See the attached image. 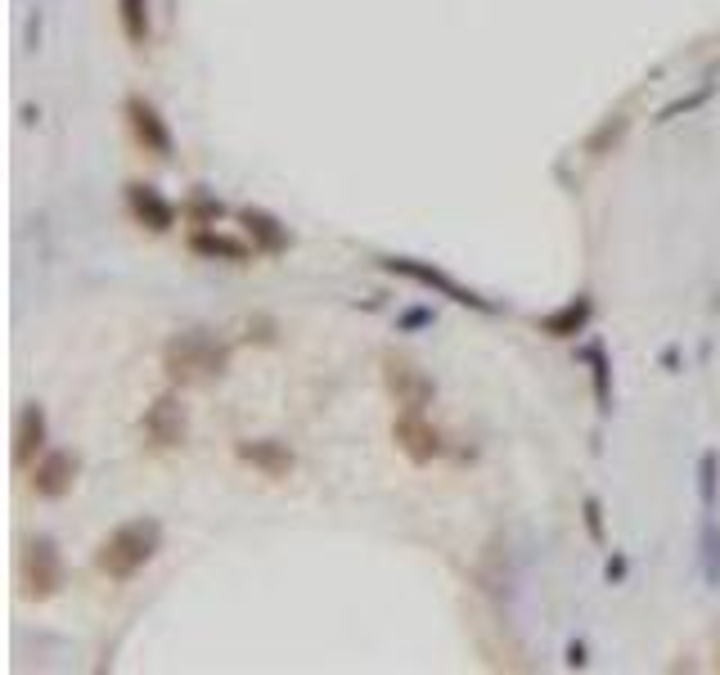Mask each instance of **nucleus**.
I'll return each mask as SVG.
<instances>
[{"instance_id": "nucleus-1", "label": "nucleus", "mask_w": 720, "mask_h": 675, "mask_svg": "<svg viewBox=\"0 0 720 675\" xmlns=\"http://www.w3.org/2000/svg\"><path fill=\"white\" fill-rule=\"evenodd\" d=\"M162 545V527L149 518H135V522H122L113 527L95 549V567L108 576V581H131L140 567L153 563Z\"/></svg>"}, {"instance_id": "nucleus-2", "label": "nucleus", "mask_w": 720, "mask_h": 675, "mask_svg": "<svg viewBox=\"0 0 720 675\" xmlns=\"http://www.w3.org/2000/svg\"><path fill=\"white\" fill-rule=\"evenodd\" d=\"M225 365H230V351L216 338H207V333H180V338H171L167 347H162V369H167V378L180 387L212 383V378L225 374Z\"/></svg>"}, {"instance_id": "nucleus-3", "label": "nucleus", "mask_w": 720, "mask_h": 675, "mask_svg": "<svg viewBox=\"0 0 720 675\" xmlns=\"http://www.w3.org/2000/svg\"><path fill=\"white\" fill-rule=\"evenodd\" d=\"M383 270H392V275H405V279H414V284L432 288V293L450 297V302H459V306H473V311H486V315L495 311V302H486L482 293H473V288H464V284H459V279H450L446 270L428 266V261H414V257H383Z\"/></svg>"}, {"instance_id": "nucleus-4", "label": "nucleus", "mask_w": 720, "mask_h": 675, "mask_svg": "<svg viewBox=\"0 0 720 675\" xmlns=\"http://www.w3.org/2000/svg\"><path fill=\"white\" fill-rule=\"evenodd\" d=\"M23 585L32 599H54L63 585V554L50 536L27 540L23 549Z\"/></svg>"}, {"instance_id": "nucleus-5", "label": "nucleus", "mask_w": 720, "mask_h": 675, "mask_svg": "<svg viewBox=\"0 0 720 675\" xmlns=\"http://www.w3.org/2000/svg\"><path fill=\"white\" fill-rule=\"evenodd\" d=\"M383 383H387V392L396 396L401 410H428L432 396H437L432 378L423 374L419 365H410L405 356H396V351H387L383 356Z\"/></svg>"}, {"instance_id": "nucleus-6", "label": "nucleus", "mask_w": 720, "mask_h": 675, "mask_svg": "<svg viewBox=\"0 0 720 675\" xmlns=\"http://www.w3.org/2000/svg\"><path fill=\"white\" fill-rule=\"evenodd\" d=\"M126 122H131V135L140 140L144 153H153V158H171V149H176V140H171V126H167V117H162L144 95H131V99H126Z\"/></svg>"}, {"instance_id": "nucleus-7", "label": "nucleus", "mask_w": 720, "mask_h": 675, "mask_svg": "<svg viewBox=\"0 0 720 675\" xmlns=\"http://www.w3.org/2000/svg\"><path fill=\"white\" fill-rule=\"evenodd\" d=\"M392 437H396V446L414 459V464H432V459L446 450V446H441V432L423 419V410H401V414H396Z\"/></svg>"}, {"instance_id": "nucleus-8", "label": "nucleus", "mask_w": 720, "mask_h": 675, "mask_svg": "<svg viewBox=\"0 0 720 675\" xmlns=\"http://www.w3.org/2000/svg\"><path fill=\"white\" fill-rule=\"evenodd\" d=\"M77 468H81V459L72 455V450H50V455H41L32 468V491L41 495V500H63V495L72 491V482H77Z\"/></svg>"}, {"instance_id": "nucleus-9", "label": "nucleus", "mask_w": 720, "mask_h": 675, "mask_svg": "<svg viewBox=\"0 0 720 675\" xmlns=\"http://www.w3.org/2000/svg\"><path fill=\"white\" fill-rule=\"evenodd\" d=\"M144 437L153 441V446H180L185 441V432H189V423H185V405L176 401V396H158V401L144 410Z\"/></svg>"}, {"instance_id": "nucleus-10", "label": "nucleus", "mask_w": 720, "mask_h": 675, "mask_svg": "<svg viewBox=\"0 0 720 675\" xmlns=\"http://www.w3.org/2000/svg\"><path fill=\"white\" fill-rule=\"evenodd\" d=\"M126 212H131L140 225H149L153 234H167L171 225H176V207H171L153 185H140V180L126 185Z\"/></svg>"}, {"instance_id": "nucleus-11", "label": "nucleus", "mask_w": 720, "mask_h": 675, "mask_svg": "<svg viewBox=\"0 0 720 675\" xmlns=\"http://www.w3.org/2000/svg\"><path fill=\"white\" fill-rule=\"evenodd\" d=\"M45 410L41 405H23L18 410V419H14V464L18 468H27L36 455L45 450Z\"/></svg>"}, {"instance_id": "nucleus-12", "label": "nucleus", "mask_w": 720, "mask_h": 675, "mask_svg": "<svg viewBox=\"0 0 720 675\" xmlns=\"http://www.w3.org/2000/svg\"><path fill=\"white\" fill-rule=\"evenodd\" d=\"M189 252H198V257H207V261H234V266H243V261L252 257L248 243L230 239V234L212 230V225H203V230L189 234Z\"/></svg>"}, {"instance_id": "nucleus-13", "label": "nucleus", "mask_w": 720, "mask_h": 675, "mask_svg": "<svg viewBox=\"0 0 720 675\" xmlns=\"http://www.w3.org/2000/svg\"><path fill=\"white\" fill-rule=\"evenodd\" d=\"M239 459L252 468H261L266 477H288L293 473V450L279 441H239Z\"/></svg>"}, {"instance_id": "nucleus-14", "label": "nucleus", "mask_w": 720, "mask_h": 675, "mask_svg": "<svg viewBox=\"0 0 720 675\" xmlns=\"http://www.w3.org/2000/svg\"><path fill=\"white\" fill-rule=\"evenodd\" d=\"M239 221H243V230H248L252 248H261V252H284L288 248V230L270 212H261V207H243Z\"/></svg>"}, {"instance_id": "nucleus-15", "label": "nucleus", "mask_w": 720, "mask_h": 675, "mask_svg": "<svg viewBox=\"0 0 720 675\" xmlns=\"http://www.w3.org/2000/svg\"><path fill=\"white\" fill-rule=\"evenodd\" d=\"M590 315H594L590 297H572V302H563L554 315L540 320V333H549V338H576V333L590 324Z\"/></svg>"}, {"instance_id": "nucleus-16", "label": "nucleus", "mask_w": 720, "mask_h": 675, "mask_svg": "<svg viewBox=\"0 0 720 675\" xmlns=\"http://www.w3.org/2000/svg\"><path fill=\"white\" fill-rule=\"evenodd\" d=\"M581 356H585V365H590V383H594V401H599V410H612V365H608L603 342H590Z\"/></svg>"}, {"instance_id": "nucleus-17", "label": "nucleus", "mask_w": 720, "mask_h": 675, "mask_svg": "<svg viewBox=\"0 0 720 675\" xmlns=\"http://www.w3.org/2000/svg\"><path fill=\"white\" fill-rule=\"evenodd\" d=\"M117 9H122V32L131 45H149V0H117Z\"/></svg>"}, {"instance_id": "nucleus-18", "label": "nucleus", "mask_w": 720, "mask_h": 675, "mask_svg": "<svg viewBox=\"0 0 720 675\" xmlns=\"http://www.w3.org/2000/svg\"><path fill=\"white\" fill-rule=\"evenodd\" d=\"M711 95H716V86H711V81H702L693 95H684V99H675V104H666L662 113H657V122H675V117H684V113H693V108H702Z\"/></svg>"}, {"instance_id": "nucleus-19", "label": "nucleus", "mask_w": 720, "mask_h": 675, "mask_svg": "<svg viewBox=\"0 0 720 675\" xmlns=\"http://www.w3.org/2000/svg\"><path fill=\"white\" fill-rule=\"evenodd\" d=\"M698 491H702V509H711V500H716V455H702L698 464Z\"/></svg>"}, {"instance_id": "nucleus-20", "label": "nucleus", "mask_w": 720, "mask_h": 675, "mask_svg": "<svg viewBox=\"0 0 720 675\" xmlns=\"http://www.w3.org/2000/svg\"><path fill=\"white\" fill-rule=\"evenodd\" d=\"M621 131H626V117H617V122L599 126V135H594V140H590V153H603V144H608V140L617 144V135H621Z\"/></svg>"}, {"instance_id": "nucleus-21", "label": "nucleus", "mask_w": 720, "mask_h": 675, "mask_svg": "<svg viewBox=\"0 0 720 675\" xmlns=\"http://www.w3.org/2000/svg\"><path fill=\"white\" fill-rule=\"evenodd\" d=\"M585 527H590V536L603 545V513H599V500H594V495L585 500Z\"/></svg>"}, {"instance_id": "nucleus-22", "label": "nucleus", "mask_w": 720, "mask_h": 675, "mask_svg": "<svg viewBox=\"0 0 720 675\" xmlns=\"http://www.w3.org/2000/svg\"><path fill=\"white\" fill-rule=\"evenodd\" d=\"M194 216H198V221H216V216H221V203H212V198H198V203H194Z\"/></svg>"}, {"instance_id": "nucleus-23", "label": "nucleus", "mask_w": 720, "mask_h": 675, "mask_svg": "<svg viewBox=\"0 0 720 675\" xmlns=\"http://www.w3.org/2000/svg\"><path fill=\"white\" fill-rule=\"evenodd\" d=\"M428 320H432V315H428V311H410V315H405V320H401V324H405V329H419V324H428Z\"/></svg>"}, {"instance_id": "nucleus-24", "label": "nucleus", "mask_w": 720, "mask_h": 675, "mask_svg": "<svg viewBox=\"0 0 720 675\" xmlns=\"http://www.w3.org/2000/svg\"><path fill=\"white\" fill-rule=\"evenodd\" d=\"M567 662H572V666H585V648L572 644V657H567Z\"/></svg>"}]
</instances>
